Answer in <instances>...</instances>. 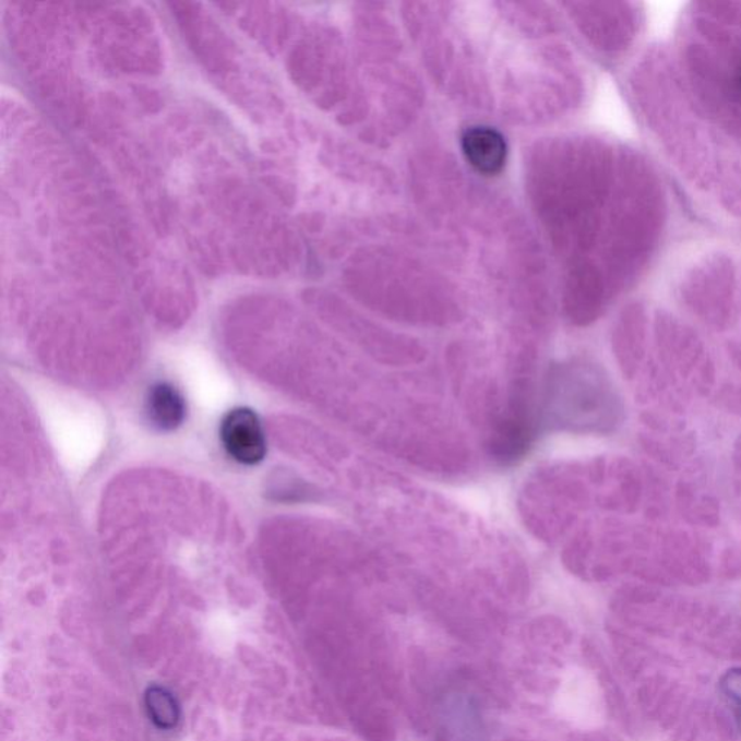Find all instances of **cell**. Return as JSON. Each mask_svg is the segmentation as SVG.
Returning a JSON list of instances; mask_svg holds the SVG:
<instances>
[{
	"label": "cell",
	"mask_w": 741,
	"mask_h": 741,
	"mask_svg": "<svg viewBox=\"0 0 741 741\" xmlns=\"http://www.w3.org/2000/svg\"><path fill=\"white\" fill-rule=\"evenodd\" d=\"M611 397L591 370L583 366L554 367L549 375L546 413L562 428L596 429L610 423Z\"/></svg>",
	"instance_id": "1"
},
{
	"label": "cell",
	"mask_w": 741,
	"mask_h": 741,
	"mask_svg": "<svg viewBox=\"0 0 741 741\" xmlns=\"http://www.w3.org/2000/svg\"><path fill=\"white\" fill-rule=\"evenodd\" d=\"M220 441L234 461L242 465L263 463L267 455V439L259 415L251 408L238 407L224 417Z\"/></svg>",
	"instance_id": "2"
},
{
	"label": "cell",
	"mask_w": 741,
	"mask_h": 741,
	"mask_svg": "<svg viewBox=\"0 0 741 741\" xmlns=\"http://www.w3.org/2000/svg\"><path fill=\"white\" fill-rule=\"evenodd\" d=\"M463 151L469 166L482 176L500 175L507 162V144L494 128L473 127L464 132Z\"/></svg>",
	"instance_id": "3"
},
{
	"label": "cell",
	"mask_w": 741,
	"mask_h": 741,
	"mask_svg": "<svg viewBox=\"0 0 741 741\" xmlns=\"http://www.w3.org/2000/svg\"><path fill=\"white\" fill-rule=\"evenodd\" d=\"M188 406L183 394L170 383L151 385L145 397V416L158 432H172L183 425Z\"/></svg>",
	"instance_id": "4"
},
{
	"label": "cell",
	"mask_w": 741,
	"mask_h": 741,
	"mask_svg": "<svg viewBox=\"0 0 741 741\" xmlns=\"http://www.w3.org/2000/svg\"><path fill=\"white\" fill-rule=\"evenodd\" d=\"M530 441V421L525 410L517 407L497 430L494 441H492V452L503 463H512L526 454Z\"/></svg>",
	"instance_id": "5"
},
{
	"label": "cell",
	"mask_w": 741,
	"mask_h": 741,
	"mask_svg": "<svg viewBox=\"0 0 741 741\" xmlns=\"http://www.w3.org/2000/svg\"><path fill=\"white\" fill-rule=\"evenodd\" d=\"M145 708L150 720L159 730L175 729L180 720L179 704L175 695L163 686H151L145 694Z\"/></svg>",
	"instance_id": "6"
},
{
	"label": "cell",
	"mask_w": 741,
	"mask_h": 741,
	"mask_svg": "<svg viewBox=\"0 0 741 741\" xmlns=\"http://www.w3.org/2000/svg\"><path fill=\"white\" fill-rule=\"evenodd\" d=\"M721 691L729 701L741 730V669H731L722 677Z\"/></svg>",
	"instance_id": "7"
},
{
	"label": "cell",
	"mask_w": 741,
	"mask_h": 741,
	"mask_svg": "<svg viewBox=\"0 0 741 741\" xmlns=\"http://www.w3.org/2000/svg\"><path fill=\"white\" fill-rule=\"evenodd\" d=\"M738 88H739V92H740V95H741V71H740V74H739V77H738Z\"/></svg>",
	"instance_id": "8"
}]
</instances>
